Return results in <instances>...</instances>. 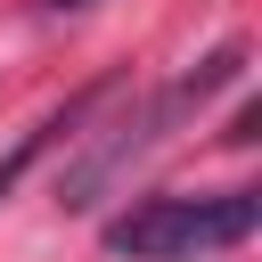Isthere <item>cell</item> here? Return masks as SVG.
I'll use <instances>...</instances> for the list:
<instances>
[{"label": "cell", "instance_id": "6da1fadb", "mask_svg": "<svg viewBox=\"0 0 262 262\" xmlns=\"http://www.w3.org/2000/svg\"><path fill=\"white\" fill-rule=\"evenodd\" d=\"M237 74H246V49L229 41V49H213V57L196 66V74H180V82H164L156 98H139V106H123V115H106V123L90 131L82 164H74V172L57 180V205H66V213L98 205V188H106L115 172H131V164H139V156H147V147H156V139H164V131L180 123V115H196V106H205L213 90H229Z\"/></svg>", "mask_w": 262, "mask_h": 262}, {"label": "cell", "instance_id": "7a4b0ae2", "mask_svg": "<svg viewBox=\"0 0 262 262\" xmlns=\"http://www.w3.org/2000/svg\"><path fill=\"white\" fill-rule=\"evenodd\" d=\"M262 229V196L229 188V196H147L123 221H106V254L123 262H205L229 254Z\"/></svg>", "mask_w": 262, "mask_h": 262}, {"label": "cell", "instance_id": "3957f363", "mask_svg": "<svg viewBox=\"0 0 262 262\" xmlns=\"http://www.w3.org/2000/svg\"><path fill=\"white\" fill-rule=\"evenodd\" d=\"M106 98H115V82H98V90H82V98H66L57 115H41V123H33V131H25V139H16L8 156H0V196H8L16 180H25V164H33V156H41V147H49L57 131H74V123H90V115H98Z\"/></svg>", "mask_w": 262, "mask_h": 262}, {"label": "cell", "instance_id": "277c9868", "mask_svg": "<svg viewBox=\"0 0 262 262\" xmlns=\"http://www.w3.org/2000/svg\"><path fill=\"white\" fill-rule=\"evenodd\" d=\"M33 8H49V16H66V8H90V0H33Z\"/></svg>", "mask_w": 262, "mask_h": 262}]
</instances>
